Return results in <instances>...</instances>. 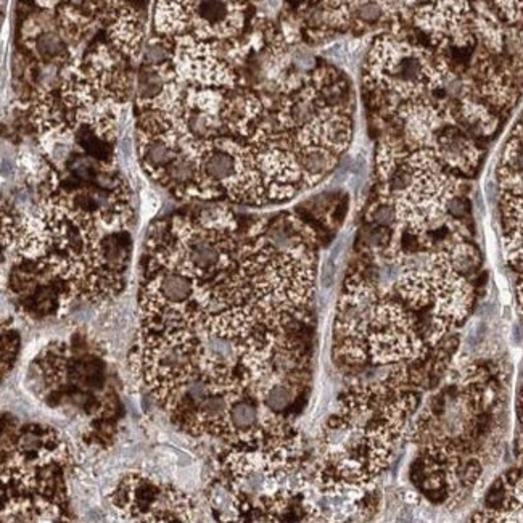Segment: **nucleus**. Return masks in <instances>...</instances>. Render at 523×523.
<instances>
[{
    "mask_svg": "<svg viewBox=\"0 0 523 523\" xmlns=\"http://www.w3.org/2000/svg\"><path fill=\"white\" fill-rule=\"evenodd\" d=\"M142 163L148 172L160 179L163 171L179 156L174 142L163 137V134H143L140 138Z\"/></svg>",
    "mask_w": 523,
    "mask_h": 523,
    "instance_id": "f257e3e1",
    "label": "nucleus"
},
{
    "mask_svg": "<svg viewBox=\"0 0 523 523\" xmlns=\"http://www.w3.org/2000/svg\"><path fill=\"white\" fill-rule=\"evenodd\" d=\"M197 17L207 29L225 28L230 19V7L224 0H200Z\"/></svg>",
    "mask_w": 523,
    "mask_h": 523,
    "instance_id": "f03ea898",
    "label": "nucleus"
},
{
    "mask_svg": "<svg viewBox=\"0 0 523 523\" xmlns=\"http://www.w3.org/2000/svg\"><path fill=\"white\" fill-rule=\"evenodd\" d=\"M163 90H165V81L163 76L153 70L142 71L138 76L137 83V102L138 105L145 106L150 104H156Z\"/></svg>",
    "mask_w": 523,
    "mask_h": 523,
    "instance_id": "7ed1b4c3",
    "label": "nucleus"
},
{
    "mask_svg": "<svg viewBox=\"0 0 523 523\" xmlns=\"http://www.w3.org/2000/svg\"><path fill=\"white\" fill-rule=\"evenodd\" d=\"M332 160L324 150H306L300 156V166L306 176H321L330 168Z\"/></svg>",
    "mask_w": 523,
    "mask_h": 523,
    "instance_id": "20e7f679",
    "label": "nucleus"
},
{
    "mask_svg": "<svg viewBox=\"0 0 523 523\" xmlns=\"http://www.w3.org/2000/svg\"><path fill=\"white\" fill-rule=\"evenodd\" d=\"M396 79L404 84H415L422 78V65L415 56H403L399 63L393 70Z\"/></svg>",
    "mask_w": 523,
    "mask_h": 523,
    "instance_id": "39448f33",
    "label": "nucleus"
},
{
    "mask_svg": "<svg viewBox=\"0 0 523 523\" xmlns=\"http://www.w3.org/2000/svg\"><path fill=\"white\" fill-rule=\"evenodd\" d=\"M314 111H316L314 102H312L311 99H306V97H301V99L293 102L289 108V121L293 126L306 124V122L314 116Z\"/></svg>",
    "mask_w": 523,
    "mask_h": 523,
    "instance_id": "423d86ee",
    "label": "nucleus"
},
{
    "mask_svg": "<svg viewBox=\"0 0 523 523\" xmlns=\"http://www.w3.org/2000/svg\"><path fill=\"white\" fill-rule=\"evenodd\" d=\"M359 18L364 19V22H377L378 18L382 17V8L378 3H373V2H369V3H364L361 8H359Z\"/></svg>",
    "mask_w": 523,
    "mask_h": 523,
    "instance_id": "0eeeda50",
    "label": "nucleus"
},
{
    "mask_svg": "<svg viewBox=\"0 0 523 523\" xmlns=\"http://www.w3.org/2000/svg\"><path fill=\"white\" fill-rule=\"evenodd\" d=\"M166 56H168V52L161 44H152L147 50V61L150 65L163 63V61L166 60Z\"/></svg>",
    "mask_w": 523,
    "mask_h": 523,
    "instance_id": "6e6552de",
    "label": "nucleus"
},
{
    "mask_svg": "<svg viewBox=\"0 0 523 523\" xmlns=\"http://www.w3.org/2000/svg\"><path fill=\"white\" fill-rule=\"evenodd\" d=\"M393 218H394L393 209L389 208V207H382V208L378 209V211L376 213V220H377V223L385 224V225L392 223Z\"/></svg>",
    "mask_w": 523,
    "mask_h": 523,
    "instance_id": "1a4fd4ad",
    "label": "nucleus"
}]
</instances>
